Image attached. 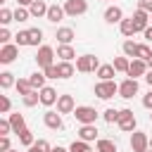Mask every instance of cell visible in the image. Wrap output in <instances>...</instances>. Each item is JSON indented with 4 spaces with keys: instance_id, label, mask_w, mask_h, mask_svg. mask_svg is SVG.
I'll use <instances>...</instances> for the list:
<instances>
[{
    "instance_id": "cell-1",
    "label": "cell",
    "mask_w": 152,
    "mask_h": 152,
    "mask_svg": "<svg viewBox=\"0 0 152 152\" xmlns=\"http://www.w3.org/2000/svg\"><path fill=\"white\" fill-rule=\"evenodd\" d=\"M102 64H100V59L97 57H93V55H81V57H76V69L81 71V74H88V71H97Z\"/></svg>"
},
{
    "instance_id": "cell-2",
    "label": "cell",
    "mask_w": 152,
    "mask_h": 152,
    "mask_svg": "<svg viewBox=\"0 0 152 152\" xmlns=\"http://www.w3.org/2000/svg\"><path fill=\"white\" fill-rule=\"evenodd\" d=\"M119 93V86L114 83V81H100L97 86H95V95L100 97V100H109V97H114Z\"/></svg>"
},
{
    "instance_id": "cell-3",
    "label": "cell",
    "mask_w": 152,
    "mask_h": 152,
    "mask_svg": "<svg viewBox=\"0 0 152 152\" xmlns=\"http://www.w3.org/2000/svg\"><path fill=\"white\" fill-rule=\"evenodd\" d=\"M119 128L124 133H131L135 131V116H133V109H119Z\"/></svg>"
},
{
    "instance_id": "cell-4",
    "label": "cell",
    "mask_w": 152,
    "mask_h": 152,
    "mask_svg": "<svg viewBox=\"0 0 152 152\" xmlns=\"http://www.w3.org/2000/svg\"><path fill=\"white\" fill-rule=\"evenodd\" d=\"M131 150H133V152H147V150H150V138H147V133L133 131V135H131Z\"/></svg>"
},
{
    "instance_id": "cell-5",
    "label": "cell",
    "mask_w": 152,
    "mask_h": 152,
    "mask_svg": "<svg viewBox=\"0 0 152 152\" xmlns=\"http://www.w3.org/2000/svg\"><path fill=\"white\" fill-rule=\"evenodd\" d=\"M52 57H55V50H52L50 45H40V48H38V55H36V62H38L40 69H48V66L55 64Z\"/></svg>"
},
{
    "instance_id": "cell-6",
    "label": "cell",
    "mask_w": 152,
    "mask_h": 152,
    "mask_svg": "<svg viewBox=\"0 0 152 152\" xmlns=\"http://www.w3.org/2000/svg\"><path fill=\"white\" fill-rule=\"evenodd\" d=\"M74 116H76V121H81L83 126L86 124H95V119H97V112H95V107H76V112H74Z\"/></svg>"
},
{
    "instance_id": "cell-7",
    "label": "cell",
    "mask_w": 152,
    "mask_h": 152,
    "mask_svg": "<svg viewBox=\"0 0 152 152\" xmlns=\"http://www.w3.org/2000/svg\"><path fill=\"white\" fill-rule=\"evenodd\" d=\"M64 12L69 17H81V14L88 12V2L86 0H66L64 2Z\"/></svg>"
},
{
    "instance_id": "cell-8",
    "label": "cell",
    "mask_w": 152,
    "mask_h": 152,
    "mask_svg": "<svg viewBox=\"0 0 152 152\" xmlns=\"http://www.w3.org/2000/svg\"><path fill=\"white\" fill-rule=\"evenodd\" d=\"M43 121H45V126H48V128H52V131H59V128L64 126L62 114H59V112H52V109H48V112L43 114Z\"/></svg>"
},
{
    "instance_id": "cell-9",
    "label": "cell",
    "mask_w": 152,
    "mask_h": 152,
    "mask_svg": "<svg viewBox=\"0 0 152 152\" xmlns=\"http://www.w3.org/2000/svg\"><path fill=\"white\" fill-rule=\"evenodd\" d=\"M17 55H19V45L7 43V45H2V50H0V62H2V64H12V62L17 59Z\"/></svg>"
},
{
    "instance_id": "cell-10",
    "label": "cell",
    "mask_w": 152,
    "mask_h": 152,
    "mask_svg": "<svg viewBox=\"0 0 152 152\" xmlns=\"http://www.w3.org/2000/svg\"><path fill=\"white\" fill-rule=\"evenodd\" d=\"M119 95L126 97V100H131L133 95H138V81H135V78H126V81L119 86Z\"/></svg>"
},
{
    "instance_id": "cell-11",
    "label": "cell",
    "mask_w": 152,
    "mask_h": 152,
    "mask_svg": "<svg viewBox=\"0 0 152 152\" xmlns=\"http://www.w3.org/2000/svg\"><path fill=\"white\" fill-rule=\"evenodd\" d=\"M57 112H59V114H74V112H76L74 97H71V95H59V100H57Z\"/></svg>"
},
{
    "instance_id": "cell-12",
    "label": "cell",
    "mask_w": 152,
    "mask_h": 152,
    "mask_svg": "<svg viewBox=\"0 0 152 152\" xmlns=\"http://www.w3.org/2000/svg\"><path fill=\"white\" fill-rule=\"evenodd\" d=\"M147 69H150V66H147V62H142V59H138V57H135V59L131 62V66H128V78L145 76V74H147Z\"/></svg>"
},
{
    "instance_id": "cell-13",
    "label": "cell",
    "mask_w": 152,
    "mask_h": 152,
    "mask_svg": "<svg viewBox=\"0 0 152 152\" xmlns=\"http://www.w3.org/2000/svg\"><path fill=\"white\" fill-rule=\"evenodd\" d=\"M40 93V104H45V107H52L57 100H59V95H57V90L55 88H50V86H45L43 90H38Z\"/></svg>"
},
{
    "instance_id": "cell-14",
    "label": "cell",
    "mask_w": 152,
    "mask_h": 152,
    "mask_svg": "<svg viewBox=\"0 0 152 152\" xmlns=\"http://www.w3.org/2000/svg\"><path fill=\"white\" fill-rule=\"evenodd\" d=\"M104 21L107 24H121L124 21V10L121 7H107V12H104Z\"/></svg>"
},
{
    "instance_id": "cell-15",
    "label": "cell",
    "mask_w": 152,
    "mask_h": 152,
    "mask_svg": "<svg viewBox=\"0 0 152 152\" xmlns=\"http://www.w3.org/2000/svg\"><path fill=\"white\" fill-rule=\"evenodd\" d=\"M95 138H97V128H95V124H86V126L78 128V140L90 142V140H95Z\"/></svg>"
},
{
    "instance_id": "cell-16",
    "label": "cell",
    "mask_w": 152,
    "mask_h": 152,
    "mask_svg": "<svg viewBox=\"0 0 152 152\" xmlns=\"http://www.w3.org/2000/svg\"><path fill=\"white\" fill-rule=\"evenodd\" d=\"M48 10H50V5H48L45 0H36V2L28 7L31 17H48Z\"/></svg>"
},
{
    "instance_id": "cell-17",
    "label": "cell",
    "mask_w": 152,
    "mask_h": 152,
    "mask_svg": "<svg viewBox=\"0 0 152 152\" xmlns=\"http://www.w3.org/2000/svg\"><path fill=\"white\" fill-rule=\"evenodd\" d=\"M133 21H135V28H138V31H145V28L150 26V14H147V12H142V10H135Z\"/></svg>"
},
{
    "instance_id": "cell-18",
    "label": "cell",
    "mask_w": 152,
    "mask_h": 152,
    "mask_svg": "<svg viewBox=\"0 0 152 152\" xmlns=\"http://www.w3.org/2000/svg\"><path fill=\"white\" fill-rule=\"evenodd\" d=\"M55 38H57L62 45H71V40H74V28H69V26H62V28H57Z\"/></svg>"
},
{
    "instance_id": "cell-19",
    "label": "cell",
    "mask_w": 152,
    "mask_h": 152,
    "mask_svg": "<svg viewBox=\"0 0 152 152\" xmlns=\"http://www.w3.org/2000/svg\"><path fill=\"white\" fill-rule=\"evenodd\" d=\"M64 14H66V12H64V7H59V5H50V10H48V17H45V19H48V21H52V24H57V21H62V19H64Z\"/></svg>"
},
{
    "instance_id": "cell-20",
    "label": "cell",
    "mask_w": 152,
    "mask_h": 152,
    "mask_svg": "<svg viewBox=\"0 0 152 152\" xmlns=\"http://www.w3.org/2000/svg\"><path fill=\"white\" fill-rule=\"evenodd\" d=\"M119 28H121V33H124L126 38H133V33H138V28H135V21H133V17H131V19H124V21L119 24Z\"/></svg>"
},
{
    "instance_id": "cell-21",
    "label": "cell",
    "mask_w": 152,
    "mask_h": 152,
    "mask_svg": "<svg viewBox=\"0 0 152 152\" xmlns=\"http://www.w3.org/2000/svg\"><path fill=\"white\" fill-rule=\"evenodd\" d=\"M45 78H48V76H45V74H40V71L31 74V76H28L31 88H33V90H43V88H45Z\"/></svg>"
},
{
    "instance_id": "cell-22",
    "label": "cell",
    "mask_w": 152,
    "mask_h": 152,
    "mask_svg": "<svg viewBox=\"0 0 152 152\" xmlns=\"http://www.w3.org/2000/svg\"><path fill=\"white\" fill-rule=\"evenodd\" d=\"M57 57H62V62H71V59L76 57V52H74L71 45H59V48H57Z\"/></svg>"
},
{
    "instance_id": "cell-23",
    "label": "cell",
    "mask_w": 152,
    "mask_h": 152,
    "mask_svg": "<svg viewBox=\"0 0 152 152\" xmlns=\"http://www.w3.org/2000/svg\"><path fill=\"white\" fill-rule=\"evenodd\" d=\"M57 71H59V78H71L76 69H74L71 62H59V64H57Z\"/></svg>"
},
{
    "instance_id": "cell-24",
    "label": "cell",
    "mask_w": 152,
    "mask_h": 152,
    "mask_svg": "<svg viewBox=\"0 0 152 152\" xmlns=\"http://www.w3.org/2000/svg\"><path fill=\"white\" fill-rule=\"evenodd\" d=\"M10 124H12V131H14V133H21V131L26 128V121H24L21 114H10Z\"/></svg>"
},
{
    "instance_id": "cell-25",
    "label": "cell",
    "mask_w": 152,
    "mask_h": 152,
    "mask_svg": "<svg viewBox=\"0 0 152 152\" xmlns=\"http://www.w3.org/2000/svg\"><path fill=\"white\" fill-rule=\"evenodd\" d=\"M97 152H119V150H116V142H114V140L100 138V140H97Z\"/></svg>"
},
{
    "instance_id": "cell-26",
    "label": "cell",
    "mask_w": 152,
    "mask_h": 152,
    "mask_svg": "<svg viewBox=\"0 0 152 152\" xmlns=\"http://www.w3.org/2000/svg\"><path fill=\"white\" fill-rule=\"evenodd\" d=\"M114 66L112 64H102L100 69H97V76H100V81H112V76H114Z\"/></svg>"
},
{
    "instance_id": "cell-27",
    "label": "cell",
    "mask_w": 152,
    "mask_h": 152,
    "mask_svg": "<svg viewBox=\"0 0 152 152\" xmlns=\"http://www.w3.org/2000/svg\"><path fill=\"white\" fill-rule=\"evenodd\" d=\"M12 86H17V81H14V74H10V71H2V74H0V88H2V90H7V88H12Z\"/></svg>"
},
{
    "instance_id": "cell-28",
    "label": "cell",
    "mask_w": 152,
    "mask_h": 152,
    "mask_svg": "<svg viewBox=\"0 0 152 152\" xmlns=\"http://www.w3.org/2000/svg\"><path fill=\"white\" fill-rule=\"evenodd\" d=\"M14 88H17V93H19L21 97H24V95H28V93L33 90V88H31V81H28V78H19Z\"/></svg>"
},
{
    "instance_id": "cell-29",
    "label": "cell",
    "mask_w": 152,
    "mask_h": 152,
    "mask_svg": "<svg viewBox=\"0 0 152 152\" xmlns=\"http://www.w3.org/2000/svg\"><path fill=\"white\" fill-rule=\"evenodd\" d=\"M28 152H52V147H50V142H48V140H43V138H40V140H36V142L28 147Z\"/></svg>"
},
{
    "instance_id": "cell-30",
    "label": "cell",
    "mask_w": 152,
    "mask_h": 152,
    "mask_svg": "<svg viewBox=\"0 0 152 152\" xmlns=\"http://www.w3.org/2000/svg\"><path fill=\"white\" fill-rule=\"evenodd\" d=\"M43 43V31L40 28H28V45H40Z\"/></svg>"
},
{
    "instance_id": "cell-31",
    "label": "cell",
    "mask_w": 152,
    "mask_h": 152,
    "mask_svg": "<svg viewBox=\"0 0 152 152\" xmlns=\"http://www.w3.org/2000/svg\"><path fill=\"white\" fill-rule=\"evenodd\" d=\"M116 71H124V74H128V66H131V62H128V57H114V64H112Z\"/></svg>"
},
{
    "instance_id": "cell-32",
    "label": "cell",
    "mask_w": 152,
    "mask_h": 152,
    "mask_svg": "<svg viewBox=\"0 0 152 152\" xmlns=\"http://www.w3.org/2000/svg\"><path fill=\"white\" fill-rule=\"evenodd\" d=\"M21 100H24V104H26V107H36V104L40 102V93H38V90H31V93H28V95H24Z\"/></svg>"
},
{
    "instance_id": "cell-33",
    "label": "cell",
    "mask_w": 152,
    "mask_h": 152,
    "mask_svg": "<svg viewBox=\"0 0 152 152\" xmlns=\"http://www.w3.org/2000/svg\"><path fill=\"white\" fill-rule=\"evenodd\" d=\"M124 55L135 59V55H138V43H133V40H124Z\"/></svg>"
},
{
    "instance_id": "cell-34",
    "label": "cell",
    "mask_w": 152,
    "mask_h": 152,
    "mask_svg": "<svg viewBox=\"0 0 152 152\" xmlns=\"http://www.w3.org/2000/svg\"><path fill=\"white\" fill-rule=\"evenodd\" d=\"M17 135H19V142H21V145H26V147H31V145L36 142V140H33V133H31L28 128H24V131H21V133H17Z\"/></svg>"
},
{
    "instance_id": "cell-35",
    "label": "cell",
    "mask_w": 152,
    "mask_h": 152,
    "mask_svg": "<svg viewBox=\"0 0 152 152\" xmlns=\"http://www.w3.org/2000/svg\"><path fill=\"white\" fill-rule=\"evenodd\" d=\"M69 152H90V145L86 140H74L69 145Z\"/></svg>"
},
{
    "instance_id": "cell-36",
    "label": "cell",
    "mask_w": 152,
    "mask_h": 152,
    "mask_svg": "<svg viewBox=\"0 0 152 152\" xmlns=\"http://www.w3.org/2000/svg\"><path fill=\"white\" fill-rule=\"evenodd\" d=\"M10 21H14V12H10L7 7H2V10H0V24L7 26Z\"/></svg>"
},
{
    "instance_id": "cell-37",
    "label": "cell",
    "mask_w": 152,
    "mask_h": 152,
    "mask_svg": "<svg viewBox=\"0 0 152 152\" xmlns=\"http://www.w3.org/2000/svg\"><path fill=\"white\" fill-rule=\"evenodd\" d=\"M138 59H142V62H147L150 57H152V50H150V45H138V55H135Z\"/></svg>"
},
{
    "instance_id": "cell-38",
    "label": "cell",
    "mask_w": 152,
    "mask_h": 152,
    "mask_svg": "<svg viewBox=\"0 0 152 152\" xmlns=\"http://www.w3.org/2000/svg\"><path fill=\"white\" fill-rule=\"evenodd\" d=\"M28 17H31V12H28L26 7H17V10H14V21H26Z\"/></svg>"
},
{
    "instance_id": "cell-39",
    "label": "cell",
    "mask_w": 152,
    "mask_h": 152,
    "mask_svg": "<svg viewBox=\"0 0 152 152\" xmlns=\"http://www.w3.org/2000/svg\"><path fill=\"white\" fill-rule=\"evenodd\" d=\"M14 40H17L19 48H21V45H28V31H19V33L14 36Z\"/></svg>"
},
{
    "instance_id": "cell-40",
    "label": "cell",
    "mask_w": 152,
    "mask_h": 152,
    "mask_svg": "<svg viewBox=\"0 0 152 152\" xmlns=\"http://www.w3.org/2000/svg\"><path fill=\"white\" fill-rule=\"evenodd\" d=\"M104 121H107V124H116V121H119V112H116V109H107V112H104Z\"/></svg>"
},
{
    "instance_id": "cell-41",
    "label": "cell",
    "mask_w": 152,
    "mask_h": 152,
    "mask_svg": "<svg viewBox=\"0 0 152 152\" xmlns=\"http://www.w3.org/2000/svg\"><path fill=\"white\" fill-rule=\"evenodd\" d=\"M10 107H12L10 97H7V95H0V112H2V114H7V112H10Z\"/></svg>"
},
{
    "instance_id": "cell-42",
    "label": "cell",
    "mask_w": 152,
    "mask_h": 152,
    "mask_svg": "<svg viewBox=\"0 0 152 152\" xmlns=\"http://www.w3.org/2000/svg\"><path fill=\"white\" fill-rule=\"evenodd\" d=\"M43 74H45L48 78H59V71H57V64H52V66H48V69H43Z\"/></svg>"
},
{
    "instance_id": "cell-43",
    "label": "cell",
    "mask_w": 152,
    "mask_h": 152,
    "mask_svg": "<svg viewBox=\"0 0 152 152\" xmlns=\"http://www.w3.org/2000/svg\"><path fill=\"white\" fill-rule=\"evenodd\" d=\"M10 131H12V124H10V119H2V121H0V138H2V135H7Z\"/></svg>"
},
{
    "instance_id": "cell-44",
    "label": "cell",
    "mask_w": 152,
    "mask_h": 152,
    "mask_svg": "<svg viewBox=\"0 0 152 152\" xmlns=\"http://www.w3.org/2000/svg\"><path fill=\"white\" fill-rule=\"evenodd\" d=\"M138 10H142V12L152 14V0H140V2H138Z\"/></svg>"
},
{
    "instance_id": "cell-45",
    "label": "cell",
    "mask_w": 152,
    "mask_h": 152,
    "mask_svg": "<svg viewBox=\"0 0 152 152\" xmlns=\"http://www.w3.org/2000/svg\"><path fill=\"white\" fill-rule=\"evenodd\" d=\"M10 38H12V33L2 26V28H0V43H2V45H7V43H10Z\"/></svg>"
},
{
    "instance_id": "cell-46",
    "label": "cell",
    "mask_w": 152,
    "mask_h": 152,
    "mask_svg": "<svg viewBox=\"0 0 152 152\" xmlns=\"http://www.w3.org/2000/svg\"><path fill=\"white\" fill-rule=\"evenodd\" d=\"M10 150H12V147H10V138L2 135V138H0V152H10Z\"/></svg>"
},
{
    "instance_id": "cell-47",
    "label": "cell",
    "mask_w": 152,
    "mask_h": 152,
    "mask_svg": "<svg viewBox=\"0 0 152 152\" xmlns=\"http://www.w3.org/2000/svg\"><path fill=\"white\" fill-rule=\"evenodd\" d=\"M142 107H147V109H152V88H150V93L142 97Z\"/></svg>"
},
{
    "instance_id": "cell-48",
    "label": "cell",
    "mask_w": 152,
    "mask_h": 152,
    "mask_svg": "<svg viewBox=\"0 0 152 152\" xmlns=\"http://www.w3.org/2000/svg\"><path fill=\"white\" fill-rule=\"evenodd\" d=\"M142 33H145V38H147V40H150V43H152V26H147V28H145V31H142Z\"/></svg>"
},
{
    "instance_id": "cell-49",
    "label": "cell",
    "mask_w": 152,
    "mask_h": 152,
    "mask_svg": "<svg viewBox=\"0 0 152 152\" xmlns=\"http://www.w3.org/2000/svg\"><path fill=\"white\" fill-rule=\"evenodd\" d=\"M145 83H147V86H150V88H152V69H150V71H147V74H145Z\"/></svg>"
},
{
    "instance_id": "cell-50",
    "label": "cell",
    "mask_w": 152,
    "mask_h": 152,
    "mask_svg": "<svg viewBox=\"0 0 152 152\" xmlns=\"http://www.w3.org/2000/svg\"><path fill=\"white\" fill-rule=\"evenodd\" d=\"M17 2H19V7H26V5H28V7H31V5H33V2H36V0H17Z\"/></svg>"
},
{
    "instance_id": "cell-51",
    "label": "cell",
    "mask_w": 152,
    "mask_h": 152,
    "mask_svg": "<svg viewBox=\"0 0 152 152\" xmlns=\"http://www.w3.org/2000/svg\"><path fill=\"white\" fill-rule=\"evenodd\" d=\"M52 152H69V150H64V147H59V145H57V147H52Z\"/></svg>"
},
{
    "instance_id": "cell-52",
    "label": "cell",
    "mask_w": 152,
    "mask_h": 152,
    "mask_svg": "<svg viewBox=\"0 0 152 152\" xmlns=\"http://www.w3.org/2000/svg\"><path fill=\"white\" fill-rule=\"evenodd\" d=\"M147 66H150V69H152V57H150V59H147Z\"/></svg>"
},
{
    "instance_id": "cell-53",
    "label": "cell",
    "mask_w": 152,
    "mask_h": 152,
    "mask_svg": "<svg viewBox=\"0 0 152 152\" xmlns=\"http://www.w3.org/2000/svg\"><path fill=\"white\" fill-rule=\"evenodd\" d=\"M150 150H152V138H150Z\"/></svg>"
},
{
    "instance_id": "cell-54",
    "label": "cell",
    "mask_w": 152,
    "mask_h": 152,
    "mask_svg": "<svg viewBox=\"0 0 152 152\" xmlns=\"http://www.w3.org/2000/svg\"><path fill=\"white\" fill-rule=\"evenodd\" d=\"M150 21H152V14H150Z\"/></svg>"
},
{
    "instance_id": "cell-55",
    "label": "cell",
    "mask_w": 152,
    "mask_h": 152,
    "mask_svg": "<svg viewBox=\"0 0 152 152\" xmlns=\"http://www.w3.org/2000/svg\"><path fill=\"white\" fill-rule=\"evenodd\" d=\"M150 121H152V114H150Z\"/></svg>"
},
{
    "instance_id": "cell-56",
    "label": "cell",
    "mask_w": 152,
    "mask_h": 152,
    "mask_svg": "<svg viewBox=\"0 0 152 152\" xmlns=\"http://www.w3.org/2000/svg\"><path fill=\"white\" fill-rule=\"evenodd\" d=\"M147 152H152V150H147Z\"/></svg>"
},
{
    "instance_id": "cell-57",
    "label": "cell",
    "mask_w": 152,
    "mask_h": 152,
    "mask_svg": "<svg viewBox=\"0 0 152 152\" xmlns=\"http://www.w3.org/2000/svg\"><path fill=\"white\" fill-rule=\"evenodd\" d=\"M10 152H14V150H10Z\"/></svg>"
}]
</instances>
